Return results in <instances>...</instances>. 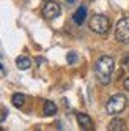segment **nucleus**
Instances as JSON below:
<instances>
[{"mask_svg":"<svg viewBox=\"0 0 129 131\" xmlns=\"http://www.w3.org/2000/svg\"><path fill=\"white\" fill-rule=\"evenodd\" d=\"M115 70V60L109 55H102L99 57L95 63V73L98 81L102 84V85H109L110 81H112V74Z\"/></svg>","mask_w":129,"mask_h":131,"instance_id":"1","label":"nucleus"},{"mask_svg":"<svg viewBox=\"0 0 129 131\" xmlns=\"http://www.w3.org/2000/svg\"><path fill=\"white\" fill-rule=\"evenodd\" d=\"M127 106V98L124 93H117V95L110 96L109 101L106 103V111L109 115H118L126 109Z\"/></svg>","mask_w":129,"mask_h":131,"instance_id":"2","label":"nucleus"},{"mask_svg":"<svg viewBox=\"0 0 129 131\" xmlns=\"http://www.w3.org/2000/svg\"><path fill=\"white\" fill-rule=\"evenodd\" d=\"M88 27H90V30H93L95 33L104 35V33H107L109 29H110V19H109L106 14H95V16L90 19Z\"/></svg>","mask_w":129,"mask_h":131,"instance_id":"3","label":"nucleus"},{"mask_svg":"<svg viewBox=\"0 0 129 131\" xmlns=\"http://www.w3.org/2000/svg\"><path fill=\"white\" fill-rule=\"evenodd\" d=\"M115 38L117 41L123 43V44H129V17H123V19H120L117 22Z\"/></svg>","mask_w":129,"mask_h":131,"instance_id":"4","label":"nucleus"},{"mask_svg":"<svg viewBox=\"0 0 129 131\" xmlns=\"http://www.w3.org/2000/svg\"><path fill=\"white\" fill-rule=\"evenodd\" d=\"M61 14V6L55 2V0H49L43 8V16L46 19H55Z\"/></svg>","mask_w":129,"mask_h":131,"instance_id":"5","label":"nucleus"},{"mask_svg":"<svg viewBox=\"0 0 129 131\" xmlns=\"http://www.w3.org/2000/svg\"><path fill=\"white\" fill-rule=\"evenodd\" d=\"M77 123H79V126L82 128V129H93V122H91V118H90V115H87V114H77Z\"/></svg>","mask_w":129,"mask_h":131,"instance_id":"6","label":"nucleus"},{"mask_svg":"<svg viewBox=\"0 0 129 131\" xmlns=\"http://www.w3.org/2000/svg\"><path fill=\"white\" fill-rule=\"evenodd\" d=\"M85 17H87V8L85 6H80L79 10L74 13V16H72V21H74L77 25H82L85 21Z\"/></svg>","mask_w":129,"mask_h":131,"instance_id":"7","label":"nucleus"},{"mask_svg":"<svg viewBox=\"0 0 129 131\" xmlns=\"http://www.w3.org/2000/svg\"><path fill=\"white\" fill-rule=\"evenodd\" d=\"M123 129H126V123L121 118H113L109 123V131H123Z\"/></svg>","mask_w":129,"mask_h":131,"instance_id":"8","label":"nucleus"},{"mask_svg":"<svg viewBox=\"0 0 129 131\" xmlns=\"http://www.w3.org/2000/svg\"><path fill=\"white\" fill-rule=\"evenodd\" d=\"M16 65L19 70H29L30 65H32V60L29 57H25V55H21V57L16 59Z\"/></svg>","mask_w":129,"mask_h":131,"instance_id":"9","label":"nucleus"},{"mask_svg":"<svg viewBox=\"0 0 129 131\" xmlns=\"http://www.w3.org/2000/svg\"><path fill=\"white\" fill-rule=\"evenodd\" d=\"M43 111H44V115H55L57 106H55V103H52V101H44Z\"/></svg>","mask_w":129,"mask_h":131,"instance_id":"10","label":"nucleus"},{"mask_svg":"<svg viewBox=\"0 0 129 131\" xmlns=\"http://www.w3.org/2000/svg\"><path fill=\"white\" fill-rule=\"evenodd\" d=\"M11 103H13L16 107H22V106L25 104V96L22 95V93H16V95H13Z\"/></svg>","mask_w":129,"mask_h":131,"instance_id":"11","label":"nucleus"},{"mask_svg":"<svg viewBox=\"0 0 129 131\" xmlns=\"http://www.w3.org/2000/svg\"><path fill=\"white\" fill-rule=\"evenodd\" d=\"M66 60H68V63L74 65V63L77 62V54H76V52H68V55H66Z\"/></svg>","mask_w":129,"mask_h":131,"instance_id":"12","label":"nucleus"},{"mask_svg":"<svg viewBox=\"0 0 129 131\" xmlns=\"http://www.w3.org/2000/svg\"><path fill=\"white\" fill-rule=\"evenodd\" d=\"M6 115H8V109L3 107V106H0V122H5Z\"/></svg>","mask_w":129,"mask_h":131,"instance_id":"13","label":"nucleus"},{"mask_svg":"<svg viewBox=\"0 0 129 131\" xmlns=\"http://www.w3.org/2000/svg\"><path fill=\"white\" fill-rule=\"evenodd\" d=\"M123 67L124 68H129V55H126V57L123 59Z\"/></svg>","mask_w":129,"mask_h":131,"instance_id":"14","label":"nucleus"},{"mask_svg":"<svg viewBox=\"0 0 129 131\" xmlns=\"http://www.w3.org/2000/svg\"><path fill=\"white\" fill-rule=\"evenodd\" d=\"M124 89L129 92V78H126V79H124Z\"/></svg>","mask_w":129,"mask_h":131,"instance_id":"15","label":"nucleus"},{"mask_svg":"<svg viewBox=\"0 0 129 131\" xmlns=\"http://www.w3.org/2000/svg\"><path fill=\"white\" fill-rule=\"evenodd\" d=\"M0 71H3V67H2V63H0Z\"/></svg>","mask_w":129,"mask_h":131,"instance_id":"16","label":"nucleus"}]
</instances>
